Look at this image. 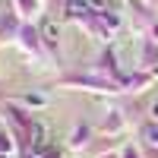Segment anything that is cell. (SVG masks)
<instances>
[{
	"label": "cell",
	"instance_id": "cell-1",
	"mask_svg": "<svg viewBox=\"0 0 158 158\" xmlns=\"http://www.w3.org/2000/svg\"><path fill=\"white\" fill-rule=\"evenodd\" d=\"M57 35H60L57 22H54V19H44V25H41V38H44V44H57Z\"/></svg>",
	"mask_w": 158,
	"mask_h": 158
},
{
	"label": "cell",
	"instance_id": "cell-2",
	"mask_svg": "<svg viewBox=\"0 0 158 158\" xmlns=\"http://www.w3.org/2000/svg\"><path fill=\"white\" fill-rule=\"evenodd\" d=\"M101 22H104V29H117V25H120V19H117V16H108V10L101 13Z\"/></svg>",
	"mask_w": 158,
	"mask_h": 158
},
{
	"label": "cell",
	"instance_id": "cell-3",
	"mask_svg": "<svg viewBox=\"0 0 158 158\" xmlns=\"http://www.w3.org/2000/svg\"><path fill=\"white\" fill-rule=\"evenodd\" d=\"M146 139L158 146V127H146Z\"/></svg>",
	"mask_w": 158,
	"mask_h": 158
},
{
	"label": "cell",
	"instance_id": "cell-4",
	"mask_svg": "<svg viewBox=\"0 0 158 158\" xmlns=\"http://www.w3.org/2000/svg\"><path fill=\"white\" fill-rule=\"evenodd\" d=\"M0 149H10V139L6 136H0Z\"/></svg>",
	"mask_w": 158,
	"mask_h": 158
},
{
	"label": "cell",
	"instance_id": "cell-5",
	"mask_svg": "<svg viewBox=\"0 0 158 158\" xmlns=\"http://www.w3.org/2000/svg\"><path fill=\"white\" fill-rule=\"evenodd\" d=\"M41 158H60V155H57V152H44Z\"/></svg>",
	"mask_w": 158,
	"mask_h": 158
},
{
	"label": "cell",
	"instance_id": "cell-6",
	"mask_svg": "<svg viewBox=\"0 0 158 158\" xmlns=\"http://www.w3.org/2000/svg\"><path fill=\"white\" fill-rule=\"evenodd\" d=\"M152 111H155V117H158V104H155V108H152Z\"/></svg>",
	"mask_w": 158,
	"mask_h": 158
}]
</instances>
